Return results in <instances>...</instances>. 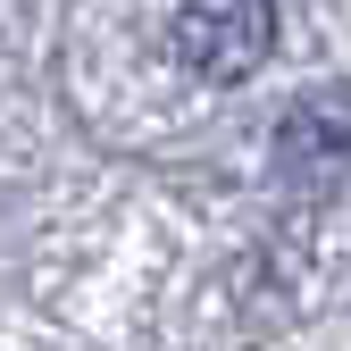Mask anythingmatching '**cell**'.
<instances>
[{
	"instance_id": "1",
	"label": "cell",
	"mask_w": 351,
	"mask_h": 351,
	"mask_svg": "<svg viewBox=\"0 0 351 351\" xmlns=\"http://www.w3.org/2000/svg\"><path fill=\"white\" fill-rule=\"evenodd\" d=\"M167 51L201 84H243L276 51V9L268 0H193V9L167 17Z\"/></svg>"
},
{
	"instance_id": "2",
	"label": "cell",
	"mask_w": 351,
	"mask_h": 351,
	"mask_svg": "<svg viewBox=\"0 0 351 351\" xmlns=\"http://www.w3.org/2000/svg\"><path fill=\"white\" fill-rule=\"evenodd\" d=\"M268 151H276V176H285L293 193L335 201L351 184V84H318V93L285 101Z\"/></svg>"
}]
</instances>
